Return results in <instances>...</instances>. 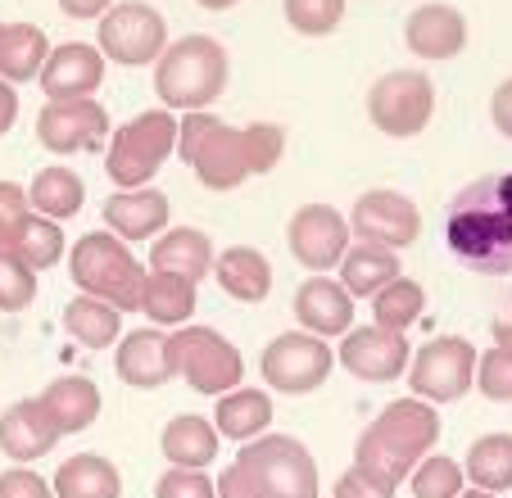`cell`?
<instances>
[{"label": "cell", "mask_w": 512, "mask_h": 498, "mask_svg": "<svg viewBox=\"0 0 512 498\" xmlns=\"http://www.w3.org/2000/svg\"><path fill=\"white\" fill-rule=\"evenodd\" d=\"M445 240L454 259L485 277L512 272V173L476 177L445 213Z\"/></svg>", "instance_id": "cell-1"}, {"label": "cell", "mask_w": 512, "mask_h": 498, "mask_svg": "<svg viewBox=\"0 0 512 498\" xmlns=\"http://www.w3.org/2000/svg\"><path fill=\"white\" fill-rule=\"evenodd\" d=\"M213 498H318V462L295 435H259L236 453Z\"/></svg>", "instance_id": "cell-2"}, {"label": "cell", "mask_w": 512, "mask_h": 498, "mask_svg": "<svg viewBox=\"0 0 512 498\" xmlns=\"http://www.w3.org/2000/svg\"><path fill=\"white\" fill-rule=\"evenodd\" d=\"M440 440V412L422 399H399L354 444V467L399 485Z\"/></svg>", "instance_id": "cell-3"}, {"label": "cell", "mask_w": 512, "mask_h": 498, "mask_svg": "<svg viewBox=\"0 0 512 498\" xmlns=\"http://www.w3.org/2000/svg\"><path fill=\"white\" fill-rule=\"evenodd\" d=\"M227 87V50L213 37H182L164 46L155 68V96L168 109L204 114Z\"/></svg>", "instance_id": "cell-4"}, {"label": "cell", "mask_w": 512, "mask_h": 498, "mask_svg": "<svg viewBox=\"0 0 512 498\" xmlns=\"http://www.w3.org/2000/svg\"><path fill=\"white\" fill-rule=\"evenodd\" d=\"M68 272H73L82 295L105 299V304H114L118 313L141 308L145 268L132 259V249H127L118 236H109V231L82 236L78 249H73V259H68Z\"/></svg>", "instance_id": "cell-5"}, {"label": "cell", "mask_w": 512, "mask_h": 498, "mask_svg": "<svg viewBox=\"0 0 512 498\" xmlns=\"http://www.w3.org/2000/svg\"><path fill=\"white\" fill-rule=\"evenodd\" d=\"M177 150V118L168 109H150L136 114L132 123H123L114 132V145L105 154V173L123 191H141L150 186V177L164 168V159Z\"/></svg>", "instance_id": "cell-6"}, {"label": "cell", "mask_w": 512, "mask_h": 498, "mask_svg": "<svg viewBox=\"0 0 512 498\" xmlns=\"http://www.w3.org/2000/svg\"><path fill=\"white\" fill-rule=\"evenodd\" d=\"M168 358H173V376H182L191 390L223 399L241 385L245 363L241 349L227 336H218L213 326H182L168 336Z\"/></svg>", "instance_id": "cell-7"}, {"label": "cell", "mask_w": 512, "mask_h": 498, "mask_svg": "<svg viewBox=\"0 0 512 498\" xmlns=\"http://www.w3.org/2000/svg\"><path fill=\"white\" fill-rule=\"evenodd\" d=\"M164 46H168V23L155 5L123 0V5H109L100 14V55H109L114 64L141 68L164 55Z\"/></svg>", "instance_id": "cell-8"}, {"label": "cell", "mask_w": 512, "mask_h": 498, "mask_svg": "<svg viewBox=\"0 0 512 498\" xmlns=\"http://www.w3.org/2000/svg\"><path fill=\"white\" fill-rule=\"evenodd\" d=\"M476 381V349L463 336H440L417 349L408 367V390L422 403H454Z\"/></svg>", "instance_id": "cell-9"}, {"label": "cell", "mask_w": 512, "mask_h": 498, "mask_svg": "<svg viewBox=\"0 0 512 498\" xmlns=\"http://www.w3.org/2000/svg\"><path fill=\"white\" fill-rule=\"evenodd\" d=\"M368 114L386 136H417L435 114V87L417 68H395L368 91Z\"/></svg>", "instance_id": "cell-10"}, {"label": "cell", "mask_w": 512, "mask_h": 498, "mask_svg": "<svg viewBox=\"0 0 512 498\" xmlns=\"http://www.w3.org/2000/svg\"><path fill=\"white\" fill-rule=\"evenodd\" d=\"M331 345L309 331H286L263 349V381L281 394H313L331 376Z\"/></svg>", "instance_id": "cell-11"}, {"label": "cell", "mask_w": 512, "mask_h": 498, "mask_svg": "<svg viewBox=\"0 0 512 498\" xmlns=\"http://www.w3.org/2000/svg\"><path fill=\"white\" fill-rule=\"evenodd\" d=\"M349 231L368 245H386V249H408L417 236H422V213L408 195L399 191H368L354 200V213H349Z\"/></svg>", "instance_id": "cell-12"}, {"label": "cell", "mask_w": 512, "mask_h": 498, "mask_svg": "<svg viewBox=\"0 0 512 498\" xmlns=\"http://www.w3.org/2000/svg\"><path fill=\"white\" fill-rule=\"evenodd\" d=\"M37 136L50 154H78V150H96L109 136V114L100 100L82 96V100H50L37 114Z\"/></svg>", "instance_id": "cell-13"}, {"label": "cell", "mask_w": 512, "mask_h": 498, "mask_svg": "<svg viewBox=\"0 0 512 498\" xmlns=\"http://www.w3.org/2000/svg\"><path fill=\"white\" fill-rule=\"evenodd\" d=\"M286 245L295 254V263H304L309 272H327L345 259L349 222L331 204H304V209H295V218L286 227Z\"/></svg>", "instance_id": "cell-14"}, {"label": "cell", "mask_w": 512, "mask_h": 498, "mask_svg": "<svg viewBox=\"0 0 512 498\" xmlns=\"http://www.w3.org/2000/svg\"><path fill=\"white\" fill-rule=\"evenodd\" d=\"M340 367L358 381L386 385L399 381L408 367V345L395 331H381V326H358V331H345V345H340Z\"/></svg>", "instance_id": "cell-15"}, {"label": "cell", "mask_w": 512, "mask_h": 498, "mask_svg": "<svg viewBox=\"0 0 512 498\" xmlns=\"http://www.w3.org/2000/svg\"><path fill=\"white\" fill-rule=\"evenodd\" d=\"M37 77L50 100H82L105 82V55L87 41H64V46H50Z\"/></svg>", "instance_id": "cell-16"}, {"label": "cell", "mask_w": 512, "mask_h": 498, "mask_svg": "<svg viewBox=\"0 0 512 498\" xmlns=\"http://www.w3.org/2000/svg\"><path fill=\"white\" fill-rule=\"evenodd\" d=\"M59 444V426L41 399H19L0 412V453L14 462L46 458Z\"/></svg>", "instance_id": "cell-17"}, {"label": "cell", "mask_w": 512, "mask_h": 498, "mask_svg": "<svg viewBox=\"0 0 512 498\" xmlns=\"http://www.w3.org/2000/svg\"><path fill=\"white\" fill-rule=\"evenodd\" d=\"M195 177H200L209 191H236L245 177H254L250 168V145H245V127H227L218 123L204 136L200 154H195Z\"/></svg>", "instance_id": "cell-18"}, {"label": "cell", "mask_w": 512, "mask_h": 498, "mask_svg": "<svg viewBox=\"0 0 512 498\" xmlns=\"http://www.w3.org/2000/svg\"><path fill=\"white\" fill-rule=\"evenodd\" d=\"M404 41L417 59H454L467 46V19L454 5H422L408 14Z\"/></svg>", "instance_id": "cell-19"}, {"label": "cell", "mask_w": 512, "mask_h": 498, "mask_svg": "<svg viewBox=\"0 0 512 498\" xmlns=\"http://www.w3.org/2000/svg\"><path fill=\"white\" fill-rule=\"evenodd\" d=\"M295 317L309 336L327 340V336H345L349 322H354V299L340 281H327V277H309L295 295Z\"/></svg>", "instance_id": "cell-20"}, {"label": "cell", "mask_w": 512, "mask_h": 498, "mask_svg": "<svg viewBox=\"0 0 512 498\" xmlns=\"http://www.w3.org/2000/svg\"><path fill=\"white\" fill-rule=\"evenodd\" d=\"M118 376H123L127 385H136V390H159V385L173 381V358H168V336H159V331H132V336H123V345H118V358H114Z\"/></svg>", "instance_id": "cell-21"}, {"label": "cell", "mask_w": 512, "mask_h": 498, "mask_svg": "<svg viewBox=\"0 0 512 498\" xmlns=\"http://www.w3.org/2000/svg\"><path fill=\"white\" fill-rule=\"evenodd\" d=\"M105 222L118 240H145L168 227V195L164 191H118L105 200Z\"/></svg>", "instance_id": "cell-22"}, {"label": "cell", "mask_w": 512, "mask_h": 498, "mask_svg": "<svg viewBox=\"0 0 512 498\" xmlns=\"http://www.w3.org/2000/svg\"><path fill=\"white\" fill-rule=\"evenodd\" d=\"M150 268L155 272H168V277H186V281H200L209 277L213 268V245L204 231L195 227H173L155 240L150 249Z\"/></svg>", "instance_id": "cell-23"}, {"label": "cell", "mask_w": 512, "mask_h": 498, "mask_svg": "<svg viewBox=\"0 0 512 498\" xmlns=\"http://www.w3.org/2000/svg\"><path fill=\"white\" fill-rule=\"evenodd\" d=\"M37 399L46 403V412L55 417L59 435H78L100 417V390L87 381V376H59V381H50Z\"/></svg>", "instance_id": "cell-24"}, {"label": "cell", "mask_w": 512, "mask_h": 498, "mask_svg": "<svg viewBox=\"0 0 512 498\" xmlns=\"http://www.w3.org/2000/svg\"><path fill=\"white\" fill-rule=\"evenodd\" d=\"M395 277H399V259H395V249H386V245L358 240V245L345 249V259H340V286L349 290V299H372Z\"/></svg>", "instance_id": "cell-25"}, {"label": "cell", "mask_w": 512, "mask_h": 498, "mask_svg": "<svg viewBox=\"0 0 512 498\" xmlns=\"http://www.w3.org/2000/svg\"><path fill=\"white\" fill-rule=\"evenodd\" d=\"M50 494L55 498H118L123 494V476H118V467L109 458H100V453H78V458H68L64 467L55 471Z\"/></svg>", "instance_id": "cell-26"}, {"label": "cell", "mask_w": 512, "mask_h": 498, "mask_svg": "<svg viewBox=\"0 0 512 498\" xmlns=\"http://www.w3.org/2000/svg\"><path fill=\"white\" fill-rule=\"evenodd\" d=\"M213 277H218V286H223L232 299L259 304V299H268V290H272V263L263 259L259 249L236 245V249H223V259H213Z\"/></svg>", "instance_id": "cell-27"}, {"label": "cell", "mask_w": 512, "mask_h": 498, "mask_svg": "<svg viewBox=\"0 0 512 498\" xmlns=\"http://www.w3.org/2000/svg\"><path fill=\"white\" fill-rule=\"evenodd\" d=\"M159 449H164V458L173 462V467L204 471L213 458H218V431H213V422H204V417L186 412V417H173V422L164 426Z\"/></svg>", "instance_id": "cell-28"}, {"label": "cell", "mask_w": 512, "mask_h": 498, "mask_svg": "<svg viewBox=\"0 0 512 498\" xmlns=\"http://www.w3.org/2000/svg\"><path fill=\"white\" fill-rule=\"evenodd\" d=\"M46 55H50V41L41 28L5 23V32H0V82H10V87L32 82L41 73V64H46Z\"/></svg>", "instance_id": "cell-29"}, {"label": "cell", "mask_w": 512, "mask_h": 498, "mask_svg": "<svg viewBox=\"0 0 512 498\" xmlns=\"http://www.w3.org/2000/svg\"><path fill=\"white\" fill-rule=\"evenodd\" d=\"M272 422V399L263 390H232L218 399V412H213V431L227 435V440H259Z\"/></svg>", "instance_id": "cell-30"}, {"label": "cell", "mask_w": 512, "mask_h": 498, "mask_svg": "<svg viewBox=\"0 0 512 498\" xmlns=\"http://www.w3.org/2000/svg\"><path fill=\"white\" fill-rule=\"evenodd\" d=\"M141 313L155 326H182L195 313V281L168 277V272H150L141 281Z\"/></svg>", "instance_id": "cell-31"}, {"label": "cell", "mask_w": 512, "mask_h": 498, "mask_svg": "<svg viewBox=\"0 0 512 498\" xmlns=\"http://www.w3.org/2000/svg\"><path fill=\"white\" fill-rule=\"evenodd\" d=\"M82 195H87V186H82V177L73 168H41L37 182L28 186V209L59 222L82 209Z\"/></svg>", "instance_id": "cell-32"}, {"label": "cell", "mask_w": 512, "mask_h": 498, "mask_svg": "<svg viewBox=\"0 0 512 498\" xmlns=\"http://www.w3.org/2000/svg\"><path fill=\"white\" fill-rule=\"evenodd\" d=\"M118 326H123V313L114 304H105V299L78 295L64 308V331L87 349H109L118 336Z\"/></svg>", "instance_id": "cell-33"}, {"label": "cell", "mask_w": 512, "mask_h": 498, "mask_svg": "<svg viewBox=\"0 0 512 498\" xmlns=\"http://www.w3.org/2000/svg\"><path fill=\"white\" fill-rule=\"evenodd\" d=\"M476 489L485 494H499L512 489V435H481V440L467 449V471Z\"/></svg>", "instance_id": "cell-34"}, {"label": "cell", "mask_w": 512, "mask_h": 498, "mask_svg": "<svg viewBox=\"0 0 512 498\" xmlns=\"http://www.w3.org/2000/svg\"><path fill=\"white\" fill-rule=\"evenodd\" d=\"M422 308H426V290L417 286V281H408V277H395L386 290H377V295H372V317H377L372 326L404 336L408 326L422 317Z\"/></svg>", "instance_id": "cell-35"}, {"label": "cell", "mask_w": 512, "mask_h": 498, "mask_svg": "<svg viewBox=\"0 0 512 498\" xmlns=\"http://www.w3.org/2000/svg\"><path fill=\"white\" fill-rule=\"evenodd\" d=\"M14 259H23L32 272L41 268H55L59 259H64V231H59V222L41 218V213H28V218L19 222V231H14Z\"/></svg>", "instance_id": "cell-36"}, {"label": "cell", "mask_w": 512, "mask_h": 498, "mask_svg": "<svg viewBox=\"0 0 512 498\" xmlns=\"http://www.w3.org/2000/svg\"><path fill=\"white\" fill-rule=\"evenodd\" d=\"M286 10V23L304 37H327V32L340 28L345 19V0H281Z\"/></svg>", "instance_id": "cell-37"}, {"label": "cell", "mask_w": 512, "mask_h": 498, "mask_svg": "<svg viewBox=\"0 0 512 498\" xmlns=\"http://www.w3.org/2000/svg\"><path fill=\"white\" fill-rule=\"evenodd\" d=\"M413 494L417 498H458L463 494V467L454 458H431L426 453L422 462L413 467Z\"/></svg>", "instance_id": "cell-38"}, {"label": "cell", "mask_w": 512, "mask_h": 498, "mask_svg": "<svg viewBox=\"0 0 512 498\" xmlns=\"http://www.w3.org/2000/svg\"><path fill=\"white\" fill-rule=\"evenodd\" d=\"M37 299V272L14 254H0V313H19Z\"/></svg>", "instance_id": "cell-39"}, {"label": "cell", "mask_w": 512, "mask_h": 498, "mask_svg": "<svg viewBox=\"0 0 512 498\" xmlns=\"http://www.w3.org/2000/svg\"><path fill=\"white\" fill-rule=\"evenodd\" d=\"M476 385L485 399L512 403V349H485L476 363Z\"/></svg>", "instance_id": "cell-40"}, {"label": "cell", "mask_w": 512, "mask_h": 498, "mask_svg": "<svg viewBox=\"0 0 512 498\" xmlns=\"http://www.w3.org/2000/svg\"><path fill=\"white\" fill-rule=\"evenodd\" d=\"M245 145H250V168L254 173H272L281 163V150H286V132L277 123H254L245 127Z\"/></svg>", "instance_id": "cell-41"}, {"label": "cell", "mask_w": 512, "mask_h": 498, "mask_svg": "<svg viewBox=\"0 0 512 498\" xmlns=\"http://www.w3.org/2000/svg\"><path fill=\"white\" fill-rule=\"evenodd\" d=\"M28 191L14 182H0V254H10L14 249V231H19V222L28 218Z\"/></svg>", "instance_id": "cell-42"}, {"label": "cell", "mask_w": 512, "mask_h": 498, "mask_svg": "<svg viewBox=\"0 0 512 498\" xmlns=\"http://www.w3.org/2000/svg\"><path fill=\"white\" fill-rule=\"evenodd\" d=\"M155 498H213V480L204 476V471L168 467L155 485Z\"/></svg>", "instance_id": "cell-43"}, {"label": "cell", "mask_w": 512, "mask_h": 498, "mask_svg": "<svg viewBox=\"0 0 512 498\" xmlns=\"http://www.w3.org/2000/svg\"><path fill=\"white\" fill-rule=\"evenodd\" d=\"M213 127H218V118H213V114H186L182 123H177V150L173 154L186 163V168L195 163V154H200L204 136H209Z\"/></svg>", "instance_id": "cell-44"}, {"label": "cell", "mask_w": 512, "mask_h": 498, "mask_svg": "<svg viewBox=\"0 0 512 498\" xmlns=\"http://www.w3.org/2000/svg\"><path fill=\"white\" fill-rule=\"evenodd\" d=\"M336 498H395V485L363 467H349L345 476L336 480Z\"/></svg>", "instance_id": "cell-45"}, {"label": "cell", "mask_w": 512, "mask_h": 498, "mask_svg": "<svg viewBox=\"0 0 512 498\" xmlns=\"http://www.w3.org/2000/svg\"><path fill=\"white\" fill-rule=\"evenodd\" d=\"M0 498H55V494L32 467H10L0 471Z\"/></svg>", "instance_id": "cell-46"}, {"label": "cell", "mask_w": 512, "mask_h": 498, "mask_svg": "<svg viewBox=\"0 0 512 498\" xmlns=\"http://www.w3.org/2000/svg\"><path fill=\"white\" fill-rule=\"evenodd\" d=\"M490 118H494V127H499L503 136H512V77L503 82L499 91H494V100H490Z\"/></svg>", "instance_id": "cell-47"}, {"label": "cell", "mask_w": 512, "mask_h": 498, "mask_svg": "<svg viewBox=\"0 0 512 498\" xmlns=\"http://www.w3.org/2000/svg\"><path fill=\"white\" fill-rule=\"evenodd\" d=\"M109 5H114V0H59V10H64L68 19H100Z\"/></svg>", "instance_id": "cell-48"}, {"label": "cell", "mask_w": 512, "mask_h": 498, "mask_svg": "<svg viewBox=\"0 0 512 498\" xmlns=\"http://www.w3.org/2000/svg\"><path fill=\"white\" fill-rule=\"evenodd\" d=\"M14 118H19V91L10 82H0V136L14 127Z\"/></svg>", "instance_id": "cell-49"}, {"label": "cell", "mask_w": 512, "mask_h": 498, "mask_svg": "<svg viewBox=\"0 0 512 498\" xmlns=\"http://www.w3.org/2000/svg\"><path fill=\"white\" fill-rule=\"evenodd\" d=\"M494 340L499 349H512V317H494Z\"/></svg>", "instance_id": "cell-50"}, {"label": "cell", "mask_w": 512, "mask_h": 498, "mask_svg": "<svg viewBox=\"0 0 512 498\" xmlns=\"http://www.w3.org/2000/svg\"><path fill=\"white\" fill-rule=\"evenodd\" d=\"M200 5H204V10H232L236 0H200Z\"/></svg>", "instance_id": "cell-51"}, {"label": "cell", "mask_w": 512, "mask_h": 498, "mask_svg": "<svg viewBox=\"0 0 512 498\" xmlns=\"http://www.w3.org/2000/svg\"><path fill=\"white\" fill-rule=\"evenodd\" d=\"M458 498H494V494H485V489H472V494H458Z\"/></svg>", "instance_id": "cell-52"}, {"label": "cell", "mask_w": 512, "mask_h": 498, "mask_svg": "<svg viewBox=\"0 0 512 498\" xmlns=\"http://www.w3.org/2000/svg\"><path fill=\"white\" fill-rule=\"evenodd\" d=\"M0 32H5V23H0Z\"/></svg>", "instance_id": "cell-53"}]
</instances>
